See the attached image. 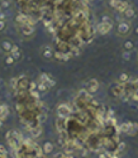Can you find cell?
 Instances as JSON below:
<instances>
[{
    "label": "cell",
    "instance_id": "1",
    "mask_svg": "<svg viewBox=\"0 0 138 158\" xmlns=\"http://www.w3.org/2000/svg\"><path fill=\"white\" fill-rule=\"evenodd\" d=\"M131 23L129 22H120L118 25V34L120 37H127L131 33Z\"/></svg>",
    "mask_w": 138,
    "mask_h": 158
},
{
    "label": "cell",
    "instance_id": "2",
    "mask_svg": "<svg viewBox=\"0 0 138 158\" xmlns=\"http://www.w3.org/2000/svg\"><path fill=\"white\" fill-rule=\"evenodd\" d=\"M71 114V108L66 104H60L57 108V115L61 118H67Z\"/></svg>",
    "mask_w": 138,
    "mask_h": 158
},
{
    "label": "cell",
    "instance_id": "3",
    "mask_svg": "<svg viewBox=\"0 0 138 158\" xmlns=\"http://www.w3.org/2000/svg\"><path fill=\"white\" fill-rule=\"evenodd\" d=\"M19 32L22 35H32L34 33V25L22 24V25H19Z\"/></svg>",
    "mask_w": 138,
    "mask_h": 158
},
{
    "label": "cell",
    "instance_id": "4",
    "mask_svg": "<svg viewBox=\"0 0 138 158\" xmlns=\"http://www.w3.org/2000/svg\"><path fill=\"white\" fill-rule=\"evenodd\" d=\"M41 55H42L43 58L51 60L52 57H55V52L50 46H45V47H42V49H41Z\"/></svg>",
    "mask_w": 138,
    "mask_h": 158
},
{
    "label": "cell",
    "instance_id": "5",
    "mask_svg": "<svg viewBox=\"0 0 138 158\" xmlns=\"http://www.w3.org/2000/svg\"><path fill=\"white\" fill-rule=\"evenodd\" d=\"M98 89H99V82H98V80L93 78V80H90L88 82V91L90 94H95V92L98 91Z\"/></svg>",
    "mask_w": 138,
    "mask_h": 158
},
{
    "label": "cell",
    "instance_id": "6",
    "mask_svg": "<svg viewBox=\"0 0 138 158\" xmlns=\"http://www.w3.org/2000/svg\"><path fill=\"white\" fill-rule=\"evenodd\" d=\"M111 25H113V24H108V23L102 22L98 25V32H99L100 34H107V33H109V32H110Z\"/></svg>",
    "mask_w": 138,
    "mask_h": 158
},
{
    "label": "cell",
    "instance_id": "7",
    "mask_svg": "<svg viewBox=\"0 0 138 158\" xmlns=\"http://www.w3.org/2000/svg\"><path fill=\"white\" fill-rule=\"evenodd\" d=\"M12 47H13V43L8 39H4V41H1V43H0V48H1V51L5 52V53H10Z\"/></svg>",
    "mask_w": 138,
    "mask_h": 158
},
{
    "label": "cell",
    "instance_id": "8",
    "mask_svg": "<svg viewBox=\"0 0 138 158\" xmlns=\"http://www.w3.org/2000/svg\"><path fill=\"white\" fill-rule=\"evenodd\" d=\"M39 82H45V83H47L50 87H52V86H55V81L52 80V78H50V76L47 75V73H42V75L39 76Z\"/></svg>",
    "mask_w": 138,
    "mask_h": 158
},
{
    "label": "cell",
    "instance_id": "9",
    "mask_svg": "<svg viewBox=\"0 0 138 158\" xmlns=\"http://www.w3.org/2000/svg\"><path fill=\"white\" fill-rule=\"evenodd\" d=\"M28 19H29V15L27 14H18L17 15V18H15V22H17L19 25H22V24H27L28 23Z\"/></svg>",
    "mask_w": 138,
    "mask_h": 158
},
{
    "label": "cell",
    "instance_id": "10",
    "mask_svg": "<svg viewBox=\"0 0 138 158\" xmlns=\"http://www.w3.org/2000/svg\"><path fill=\"white\" fill-rule=\"evenodd\" d=\"M9 115V106L5 104H0V119H5Z\"/></svg>",
    "mask_w": 138,
    "mask_h": 158
},
{
    "label": "cell",
    "instance_id": "11",
    "mask_svg": "<svg viewBox=\"0 0 138 158\" xmlns=\"http://www.w3.org/2000/svg\"><path fill=\"white\" fill-rule=\"evenodd\" d=\"M32 135H33V138H38V137L42 134V126L41 125H36V126H32L29 128Z\"/></svg>",
    "mask_w": 138,
    "mask_h": 158
},
{
    "label": "cell",
    "instance_id": "12",
    "mask_svg": "<svg viewBox=\"0 0 138 158\" xmlns=\"http://www.w3.org/2000/svg\"><path fill=\"white\" fill-rule=\"evenodd\" d=\"M29 85V81L28 78L25 76H20L19 77V85H18V89H22V90H25Z\"/></svg>",
    "mask_w": 138,
    "mask_h": 158
},
{
    "label": "cell",
    "instance_id": "13",
    "mask_svg": "<svg viewBox=\"0 0 138 158\" xmlns=\"http://www.w3.org/2000/svg\"><path fill=\"white\" fill-rule=\"evenodd\" d=\"M53 148H55V145L51 143V142H46V143L43 144V147H42V149H43V153L45 154H50L53 152Z\"/></svg>",
    "mask_w": 138,
    "mask_h": 158
},
{
    "label": "cell",
    "instance_id": "14",
    "mask_svg": "<svg viewBox=\"0 0 138 158\" xmlns=\"http://www.w3.org/2000/svg\"><path fill=\"white\" fill-rule=\"evenodd\" d=\"M132 124L133 123H131V122H127V123H123V124H120L119 125V131H122V133H128V131L131 130L132 128Z\"/></svg>",
    "mask_w": 138,
    "mask_h": 158
},
{
    "label": "cell",
    "instance_id": "15",
    "mask_svg": "<svg viewBox=\"0 0 138 158\" xmlns=\"http://www.w3.org/2000/svg\"><path fill=\"white\" fill-rule=\"evenodd\" d=\"M133 17H134V9L132 7H128L125 9V12H124V18L125 19H132Z\"/></svg>",
    "mask_w": 138,
    "mask_h": 158
},
{
    "label": "cell",
    "instance_id": "16",
    "mask_svg": "<svg viewBox=\"0 0 138 158\" xmlns=\"http://www.w3.org/2000/svg\"><path fill=\"white\" fill-rule=\"evenodd\" d=\"M129 7V4L127 3V1H120L119 4H118V7H116V10L118 12H120V13H124L125 12V9Z\"/></svg>",
    "mask_w": 138,
    "mask_h": 158
},
{
    "label": "cell",
    "instance_id": "17",
    "mask_svg": "<svg viewBox=\"0 0 138 158\" xmlns=\"http://www.w3.org/2000/svg\"><path fill=\"white\" fill-rule=\"evenodd\" d=\"M9 85H10V87H12L13 90H18V85H19V78H17V77H13V78H10V82H9Z\"/></svg>",
    "mask_w": 138,
    "mask_h": 158
},
{
    "label": "cell",
    "instance_id": "18",
    "mask_svg": "<svg viewBox=\"0 0 138 158\" xmlns=\"http://www.w3.org/2000/svg\"><path fill=\"white\" fill-rule=\"evenodd\" d=\"M129 81V75H127L125 72L120 73L119 75V83H127Z\"/></svg>",
    "mask_w": 138,
    "mask_h": 158
},
{
    "label": "cell",
    "instance_id": "19",
    "mask_svg": "<svg viewBox=\"0 0 138 158\" xmlns=\"http://www.w3.org/2000/svg\"><path fill=\"white\" fill-rule=\"evenodd\" d=\"M137 131H138V123H133V124H132V128H131V130H129L127 134L132 137V135L137 134Z\"/></svg>",
    "mask_w": 138,
    "mask_h": 158
},
{
    "label": "cell",
    "instance_id": "20",
    "mask_svg": "<svg viewBox=\"0 0 138 158\" xmlns=\"http://www.w3.org/2000/svg\"><path fill=\"white\" fill-rule=\"evenodd\" d=\"M15 62V60H14V57L10 55V53H8L7 56H5V65H13V63Z\"/></svg>",
    "mask_w": 138,
    "mask_h": 158
},
{
    "label": "cell",
    "instance_id": "21",
    "mask_svg": "<svg viewBox=\"0 0 138 158\" xmlns=\"http://www.w3.org/2000/svg\"><path fill=\"white\" fill-rule=\"evenodd\" d=\"M48 85L47 83H45V82H38V86H37V89H38L39 91H47L48 90Z\"/></svg>",
    "mask_w": 138,
    "mask_h": 158
},
{
    "label": "cell",
    "instance_id": "22",
    "mask_svg": "<svg viewBox=\"0 0 138 158\" xmlns=\"http://www.w3.org/2000/svg\"><path fill=\"white\" fill-rule=\"evenodd\" d=\"M29 94H30V96L36 100V101L39 99V90H36V89H34V90H29Z\"/></svg>",
    "mask_w": 138,
    "mask_h": 158
},
{
    "label": "cell",
    "instance_id": "23",
    "mask_svg": "<svg viewBox=\"0 0 138 158\" xmlns=\"http://www.w3.org/2000/svg\"><path fill=\"white\" fill-rule=\"evenodd\" d=\"M124 49L125 51H131V49H133V42H131V41H127L125 43H124Z\"/></svg>",
    "mask_w": 138,
    "mask_h": 158
},
{
    "label": "cell",
    "instance_id": "24",
    "mask_svg": "<svg viewBox=\"0 0 138 158\" xmlns=\"http://www.w3.org/2000/svg\"><path fill=\"white\" fill-rule=\"evenodd\" d=\"M5 29H7V22L3 19H0V33L5 32Z\"/></svg>",
    "mask_w": 138,
    "mask_h": 158
},
{
    "label": "cell",
    "instance_id": "25",
    "mask_svg": "<svg viewBox=\"0 0 138 158\" xmlns=\"http://www.w3.org/2000/svg\"><path fill=\"white\" fill-rule=\"evenodd\" d=\"M80 55V49L77 48V46H73L71 49V56H79Z\"/></svg>",
    "mask_w": 138,
    "mask_h": 158
},
{
    "label": "cell",
    "instance_id": "26",
    "mask_svg": "<svg viewBox=\"0 0 138 158\" xmlns=\"http://www.w3.org/2000/svg\"><path fill=\"white\" fill-rule=\"evenodd\" d=\"M13 57H14V60L15 61H18L20 60V57H22V53H20V51H17V52H13V53H10Z\"/></svg>",
    "mask_w": 138,
    "mask_h": 158
},
{
    "label": "cell",
    "instance_id": "27",
    "mask_svg": "<svg viewBox=\"0 0 138 158\" xmlns=\"http://www.w3.org/2000/svg\"><path fill=\"white\" fill-rule=\"evenodd\" d=\"M124 148H125V144L123 143V142H120V143L118 144V147H116V152H119V153H120L122 151H124Z\"/></svg>",
    "mask_w": 138,
    "mask_h": 158
},
{
    "label": "cell",
    "instance_id": "28",
    "mask_svg": "<svg viewBox=\"0 0 138 158\" xmlns=\"http://www.w3.org/2000/svg\"><path fill=\"white\" fill-rule=\"evenodd\" d=\"M120 3V0H110L109 4H110V7H113L116 9V7H118V4Z\"/></svg>",
    "mask_w": 138,
    "mask_h": 158
},
{
    "label": "cell",
    "instance_id": "29",
    "mask_svg": "<svg viewBox=\"0 0 138 158\" xmlns=\"http://www.w3.org/2000/svg\"><path fill=\"white\" fill-rule=\"evenodd\" d=\"M132 100H134V101H138V87L136 89V90H134V92L133 94H132Z\"/></svg>",
    "mask_w": 138,
    "mask_h": 158
},
{
    "label": "cell",
    "instance_id": "30",
    "mask_svg": "<svg viewBox=\"0 0 138 158\" xmlns=\"http://www.w3.org/2000/svg\"><path fill=\"white\" fill-rule=\"evenodd\" d=\"M103 22H104V23H108V24H113V20H111V19L108 17V15H104V17H103Z\"/></svg>",
    "mask_w": 138,
    "mask_h": 158
},
{
    "label": "cell",
    "instance_id": "31",
    "mask_svg": "<svg viewBox=\"0 0 138 158\" xmlns=\"http://www.w3.org/2000/svg\"><path fill=\"white\" fill-rule=\"evenodd\" d=\"M131 58V53H129V51H125L124 53H123V60H127L128 61Z\"/></svg>",
    "mask_w": 138,
    "mask_h": 158
},
{
    "label": "cell",
    "instance_id": "32",
    "mask_svg": "<svg viewBox=\"0 0 138 158\" xmlns=\"http://www.w3.org/2000/svg\"><path fill=\"white\" fill-rule=\"evenodd\" d=\"M9 5H10V1H1V8H4V9H7V8H9Z\"/></svg>",
    "mask_w": 138,
    "mask_h": 158
},
{
    "label": "cell",
    "instance_id": "33",
    "mask_svg": "<svg viewBox=\"0 0 138 158\" xmlns=\"http://www.w3.org/2000/svg\"><path fill=\"white\" fill-rule=\"evenodd\" d=\"M89 103L91 104L93 106H98V105H99V103H98V101H96V100H95V99H93V97L90 99V101H89Z\"/></svg>",
    "mask_w": 138,
    "mask_h": 158
},
{
    "label": "cell",
    "instance_id": "34",
    "mask_svg": "<svg viewBox=\"0 0 138 158\" xmlns=\"http://www.w3.org/2000/svg\"><path fill=\"white\" fill-rule=\"evenodd\" d=\"M37 83L36 82H29V90H34V89H37Z\"/></svg>",
    "mask_w": 138,
    "mask_h": 158
},
{
    "label": "cell",
    "instance_id": "35",
    "mask_svg": "<svg viewBox=\"0 0 138 158\" xmlns=\"http://www.w3.org/2000/svg\"><path fill=\"white\" fill-rule=\"evenodd\" d=\"M17 51H19V47H18L17 44H13L12 51H10V53H13V52H17Z\"/></svg>",
    "mask_w": 138,
    "mask_h": 158
},
{
    "label": "cell",
    "instance_id": "36",
    "mask_svg": "<svg viewBox=\"0 0 138 158\" xmlns=\"http://www.w3.org/2000/svg\"><path fill=\"white\" fill-rule=\"evenodd\" d=\"M0 153H5V154H7V149H5V147L3 144H0Z\"/></svg>",
    "mask_w": 138,
    "mask_h": 158
},
{
    "label": "cell",
    "instance_id": "37",
    "mask_svg": "<svg viewBox=\"0 0 138 158\" xmlns=\"http://www.w3.org/2000/svg\"><path fill=\"white\" fill-rule=\"evenodd\" d=\"M55 157L60 158V157H67V156H66V153H63V152H60V153H56V156H55Z\"/></svg>",
    "mask_w": 138,
    "mask_h": 158
},
{
    "label": "cell",
    "instance_id": "38",
    "mask_svg": "<svg viewBox=\"0 0 138 158\" xmlns=\"http://www.w3.org/2000/svg\"><path fill=\"white\" fill-rule=\"evenodd\" d=\"M0 19L5 20V14H4V13H0Z\"/></svg>",
    "mask_w": 138,
    "mask_h": 158
},
{
    "label": "cell",
    "instance_id": "39",
    "mask_svg": "<svg viewBox=\"0 0 138 158\" xmlns=\"http://www.w3.org/2000/svg\"><path fill=\"white\" fill-rule=\"evenodd\" d=\"M5 157H7V154H5V153H0V158H5Z\"/></svg>",
    "mask_w": 138,
    "mask_h": 158
},
{
    "label": "cell",
    "instance_id": "40",
    "mask_svg": "<svg viewBox=\"0 0 138 158\" xmlns=\"http://www.w3.org/2000/svg\"><path fill=\"white\" fill-rule=\"evenodd\" d=\"M3 126V119H0V128Z\"/></svg>",
    "mask_w": 138,
    "mask_h": 158
},
{
    "label": "cell",
    "instance_id": "41",
    "mask_svg": "<svg viewBox=\"0 0 138 158\" xmlns=\"http://www.w3.org/2000/svg\"><path fill=\"white\" fill-rule=\"evenodd\" d=\"M134 32H136V34H138V27H137V28L134 29Z\"/></svg>",
    "mask_w": 138,
    "mask_h": 158
},
{
    "label": "cell",
    "instance_id": "42",
    "mask_svg": "<svg viewBox=\"0 0 138 158\" xmlns=\"http://www.w3.org/2000/svg\"><path fill=\"white\" fill-rule=\"evenodd\" d=\"M136 83H137V86H138V80H137V81H136Z\"/></svg>",
    "mask_w": 138,
    "mask_h": 158
},
{
    "label": "cell",
    "instance_id": "43",
    "mask_svg": "<svg viewBox=\"0 0 138 158\" xmlns=\"http://www.w3.org/2000/svg\"><path fill=\"white\" fill-rule=\"evenodd\" d=\"M0 8H1V1H0Z\"/></svg>",
    "mask_w": 138,
    "mask_h": 158
}]
</instances>
